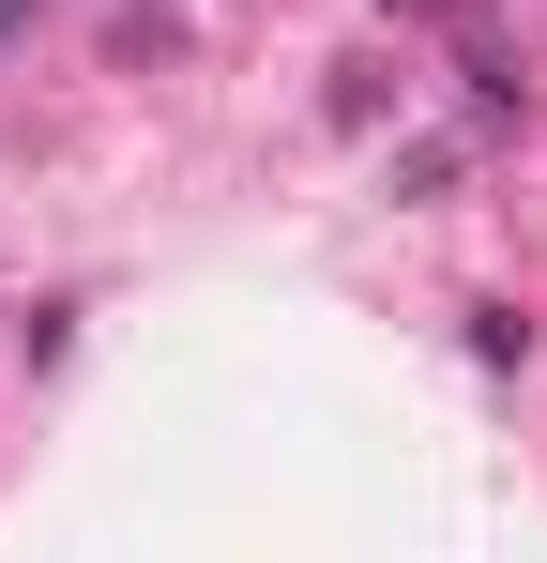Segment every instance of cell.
Segmentation results:
<instances>
[{"instance_id": "1", "label": "cell", "mask_w": 547, "mask_h": 563, "mask_svg": "<svg viewBox=\"0 0 547 563\" xmlns=\"http://www.w3.org/2000/svg\"><path fill=\"white\" fill-rule=\"evenodd\" d=\"M395 15H442V0H395Z\"/></svg>"}]
</instances>
